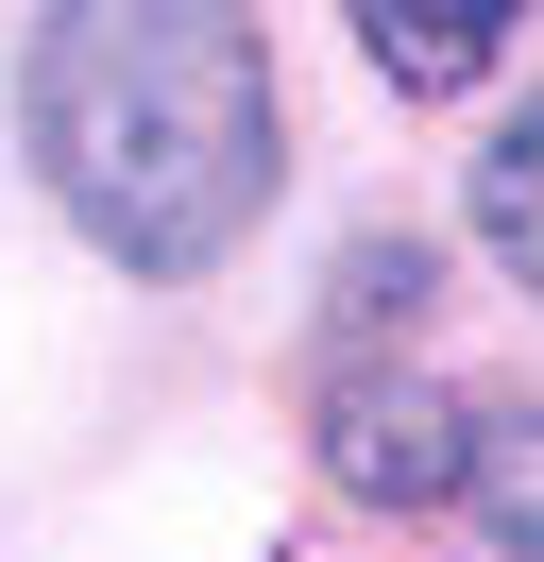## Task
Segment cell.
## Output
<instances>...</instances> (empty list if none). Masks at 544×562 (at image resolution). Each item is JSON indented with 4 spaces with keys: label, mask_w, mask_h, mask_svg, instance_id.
Instances as JSON below:
<instances>
[{
    "label": "cell",
    "mask_w": 544,
    "mask_h": 562,
    "mask_svg": "<svg viewBox=\"0 0 544 562\" xmlns=\"http://www.w3.org/2000/svg\"><path fill=\"white\" fill-rule=\"evenodd\" d=\"M18 137L120 273H204L272 205L256 0H52L18 52Z\"/></svg>",
    "instance_id": "1"
},
{
    "label": "cell",
    "mask_w": 544,
    "mask_h": 562,
    "mask_svg": "<svg viewBox=\"0 0 544 562\" xmlns=\"http://www.w3.org/2000/svg\"><path fill=\"white\" fill-rule=\"evenodd\" d=\"M340 18H358V52L408 86V103H460V86L510 52V18H528V0H340Z\"/></svg>",
    "instance_id": "3"
},
{
    "label": "cell",
    "mask_w": 544,
    "mask_h": 562,
    "mask_svg": "<svg viewBox=\"0 0 544 562\" xmlns=\"http://www.w3.org/2000/svg\"><path fill=\"white\" fill-rule=\"evenodd\" d=\"M460 512L494 562H544V409H460Z\"/></svg>",
    "instance_id": "4"
},
{
    "label": "cell",
    "mask_w": 544,
    "mask_h": 562,
    "mask_svg": "<svg viewBox=\"0 0 544 562\" xmlns=\"http://www.w3.org/2000/svg\"><path fill=\"white\" fill-rule=\"evenodd\" d=\"M324 477L374 494V512L460 494V392H426L408 358H392V375H374V358H340V375H324Z\"/></svg>",
    "instance_id": "2"
},
{
    "label": "cell",
    "mask_w": 544,
    "mask_h": 562,
    "mask_svg": "<svg viewBox=\"0 0 544 562\" xmlns=\"http://www.w3.org/2000/svg\"><path fill=\"white\" fill-rule=\"evenodd\" d=\"M476 239H494V256H510V273H528V290H544V103H528V120H510V137H494V154H476Z\"/></svg>",
    "instance_id": "5"
}]
</instances>
